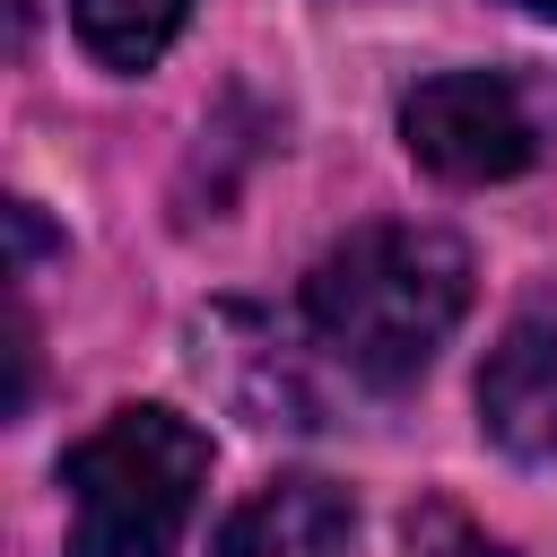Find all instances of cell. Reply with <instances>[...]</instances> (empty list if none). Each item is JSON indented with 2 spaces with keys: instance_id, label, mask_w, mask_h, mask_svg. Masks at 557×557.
<instances>
[{
  "instance_id": "1",
  "label": "cell",
  "mask_w": 557,
  "mask_h": 557,
  "mask_svg": "<svg viewBox=\"0 0 557 557\" xmlns=\"http://www.w3.org/2000/svg\"><path fill=\"white\" fill-rule=\"evenodd\" d=\"M470 313V252L444 226H357L348 244H331L305 278V322L313 339L374 392H400L435 366V348L453 339V322Z\"/></svg>"
},
{
  "instance_id": "2",
  "label": "cell",
  "mask_w": 557,
  "mask_h": 557,
  "mask_svg": "<svg viewBox=\"0 0 557 557\" xmlns=\"http://www.w3.org/2000/svg\"><path fill=\"white\" fill-rule=\"evenodd\" d=\"M70 557H183L191 505L209 487V435L157 400L113 409L61 461Z\"/></svg>"
},
{
  "instance_id": "3",
  "label": "cell",
  "mask_w": 557,
  "mask_h": 557,
  "mask_svg": "<svg viewBox=\"0 0 557 557\" xmlns=\"http://www.w3.org/2000/svg\"><path fill=\"white\" fill-rule=\"evenodd\" d=\"M400 139L444 183H505L540 157V122H531L522 87L496 78V70H444V78L409 87Z\"/></svg>"
},
{
  "instance_id": "4",
  "label": "cell",
  "mask_w": 557,
  "mask_h": 557,
  "mask_svg": "<svg viewBox=\"0 0 557 557\" xmlns=\"http://www.w3.org/2000/svg\"><path fill=\"white\" fill-rule=\"evenodd\" d=\"M479 426L513 461H557V287L522 296L479 366Z\"/></svg>"
},
{
  "instance_id": "5",
  "label": "cell",
  "mask_w": 557,
  "mask_h": 557,
  "mask_svg": "<svg viewBox=\"0 0 557 557\" xmlns=\"http://www.w3.org/2000/svg\"><path fill=\"white\" fill-rule=\"evenodd\" d=\"M357 540V505L331 479H270L252 505L226 513L209 557H348Z\"/></svg>"
},
{
  "instance_id": "6",
  "label": "cell",
  "mask_w": 557,
  "mask_h": 557,
  "mask_svg": "<svg viewBox=\"0 0 557 557\" xmlns=\"http://www.w3.org/2000/svg\"><path fill=\"white\" fill-rule=\"evenodd\" d=\"M183 17H191V0H70V26L104 70H148L183 35Z\"/></svg>"
},
{
  "instance_id": "7",
  "label": "cell",
  "mask_w": 557,
  "mask_h": 557,
  "mask_svg": "<svg viewBox=\"0 0 557 557\" xmlns=\"http://www.w3.org/2000/svg\"><path fill=\"white\" fill-rule=\"evenodd\" d=\"M409 548L418 557H513L505 540H487L461 505H444V496H426V505H409Z\"/></svg>"
},
{
  "instance_id": "8",
  "label": "cell",
  "mask_w": 557,
  "mask_h": 557,
  "mask_svg": "<svg viewBox=\"0 0 557 557\" xmlns=\"http://www.w3.org/2000/svg\"><path fill=\"white\" fill-rule=\"evenodd\" d=\"M513 9H531V17H557V0H513Z\"/></svg>"
}]
</instances>
